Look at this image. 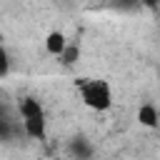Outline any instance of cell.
<instances>
[{
	"instance_id": "7a4b0ae2",
	"label": "cell",
	"mask_w": 160,
	"mask_h": 160,
	"mask_svg": "<svg viewBox=\"0 0 160 160\" xmlns=\"http://www.w3.org/2000/svg\"><path fill=\"white\" fill-rule=\"evenodd\" d=\"M68 45H70V42H68V38H65V32H60V30H52V32H48V38H45V50H48L50 55H55V58H60Z\"/></svg>"
},
{
	"instance_id": "5b68a950",
	"label": "cell",
	"mask_w": 160,
	"mask_h": 160,
	"mask_svg": "<svg viewBox=\"0 0 160 160\" xmlns=\"http://www.w3.org/2000/svg\"><path fill=\"white\" fill-rule=\"evenodd\" d=\"M20 115H22V120H25V118L42 115V105H40V100H35V98H22V100H20Z\"/></svg>"
},
{
	"instance_id": "277c9868",
	"label": "cell",
	"mask_w": 160,
	"mask_h": 160,
	"mask_svg": "<svg viewBox=\"0 0 160 160\" xmlns=\"http://www.w3.org/2000/svg\"><path fill=\"white\" fill-rule=\"evenodd\" d=\"M138 120H140V125H145V128H158L160 115H158V110H155L150 102H145V105L138 108Z\"/></svg>"
},
{
	"instance_id": "8992f818",
	"label": "cell",
	"mask_w": 160,
	"mask_h": 160,
	"mask_svg": "<svg viewBox=\"0 0 160 160\" xmlns=\"http://www.w3.org/2000/svg\"><path fill=\"white\" fill-rule=\"evenodd\" d=\"M60 60H62L65 65H72V62L78 60V45H68V48H65V52L60 55Z\"/></svg>"
},
{
	"instance_id": "3957f363",
	"label": "cell",
	"mask_w": 160,
	"mask_h": 160,
	"mask_svg": "<svg viewBox=\"0 0 160 160\" xmlns=\"http://www.w3.org/2000/svg\"><path fill=\"white\" fill-rule=\"evenodd\" d=\"M22 128H25V132H28L30 138L42 140V138H45V112H42V115H35V118H25V120H22Z\"/></svg>"
},
{
	"instance_id": "6da1fadb",
	"label": "cell",
	"mask_w": 160,
	"mask_h": 160,
	"mask_svg": "<svg viewBox=\"0 0 160 160\" xmlns=\"http://www.w3.org/2000/svg\"><path fill=\"white\" fill-rule=\"evenodd\" d=\"M78 90H80V100L98 112H102L112 105V90L105 80H95V78L78 80Z\"/></svg>"
},
{
	"instance_id": "52a82bcc",
	"label": "cell",
	"mask_w": 160,
	"mask_h": 160,
	"mask_svg": "<svg viewBox=\"0 0 160 160\" xmlns=\"http://www.w3.org/2000/svg\"><path fill=\"white\" fill-rule=\"evenodd\" d=\"M0 60H2V68H0V75H8V68H10V60H8V52H5V50L0 52Z\"/></svg>"
}]
</instances>
